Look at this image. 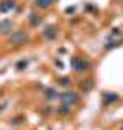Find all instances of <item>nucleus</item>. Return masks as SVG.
Wrapping results in <instances>:
<instances>
[{"label":"nucleus","mask_w":123,"mask_h":130,"mask_svg":"<svg viewBox=\"0 0 123 130\" xmlns=\"http://www.w3.org/2000/svg\"><path fill=\"white\" fill-rule=\"evenodd\" d=\"M28 39V34L24 30H17L9 35V43L11 45H21V43H24V41Z\"/></svg>","instance_id":"1"},{"label":"nucleus","mask_w":123,"mask_h":130,"mask_svg":"<svg viewBox=\"0 0 123 130\" xmlns=\"http://www.w3.org/2000/svg\"><path fill=\"white\" fill-rule=\"evenodd\" d=\"M60 99H62L63 106H73V104L78 102V95H77V93H73V91L63 93V95H60Z\"/></svg>","instance_id":"2"},{"label":"nucleus","mask_w":123,"mask_h":130,"mask_svg":"<svg viewBox=\"0 0 123 130\" xmlns=\"http://www.w3.org/2000/svg\"><path fill=\"white\" fill-rule=\"evenodd\" d=\"M73 69L78 71V73H82V71H88L90 69V63H86V60H78V58H75V60L71 61Z\"/></svg>","instance_id":"3"},{"label":"nucleus","mask_w":123,"mask_h":130,"mask_svg":"<svg viewBox=\"0 0 123 130\" xmlns=\"http://www.w3.org/2000/svg\"><path fill=\"white\" fill-rule=\"evenodd\" d=\"M15 9V2L13 0H4V4H0V11H9Z\"/></svg>","instance_id":"4"},{"label":"nucleus","mask_w":123,"mask_h":130,"mask_svg":"<svg viewBox=\"0 0 123 130\" xmlns=\"http://www.w3.org/2000/svg\"><path fill=\"white\" fill-rule=\"evenodd\" d=\"M45 37H47V39H52V37H56V28L49 26V28L45 30Z\"/></svg>","instance_id":"5"},{"label":"nucleus","mask_w":123,"mask_h":130,"mask_svg":"<svg viewBox=\"0 0 123 130\" xmlns=\"http://www.w3.org/2000/svg\"><path fill=\"white\" fill-rule=\"evenodd\" d=\"M9 26H11V22L9 21H4V22H0V34H6L9 30Z\"/></svg>","instance_id":"6"},{"label":"nucleus","mask_w":123,"mask_h":130,"mask_svg":"<svg viewBox=\"0 0 123 130\" xmlns=\"http://www.w3.org/2000/svg\"><path fill=\"white\" fill-rule=\"evenodd\" d=\"M118 100V95H104V106H108L110 102H116Z\"/></svg>","instance_id":"7"},{"label":"nucleus","mask_w":123,"mask_h":130,"mask_svg":"<svg viewBox=\"0 0 123 130\" xmlns=\"http://www.w3.org/2000/svg\"><path fill=\"white\" fill-rule=\"evenodd\" d=\"M52 2H54V0H37V6H41V8H49Z\"/></svg>","instance_id":"8"},{"label":"nucleus","mask_w":123,"mask_h":130,"mask_svg":"<svg viewBox=\"0 0 123 130\" xmlns=\"http://www.w3.org/2000/svg\"><path fill=\"white\" fill-rule=\"evenodd\" d=\"M91 87H93V82H91V80L82 82V89H91Z\"/></svg>","instance_id":"9"},{"label":"nucleus","mask_w":123,"mask_h":130,"mask_svg":"<svg viewBox=\"0 0 123 130\" xmlns=\"http://www.w3.org/2000/svg\"><path fill=\"white\" fill-rule=\"evenodd\" d=\"M17 67H19V69H22V67H26V60H22L19 65H17Z\"/></svg>","instance_id":"10"},{"label":"nucleus","mask_w":123,"mask_h":130,"mask_svg":"<svg viewBox=\"0 0 123 130\" xmlns=\"http://www.w3.org/2000/svg\"><path fill=\"white\" fill-rule=\"evenodd\" d=\"M121 130H123V128H121Z\"/></svg>","instance_id":"11"}]
</instances>
